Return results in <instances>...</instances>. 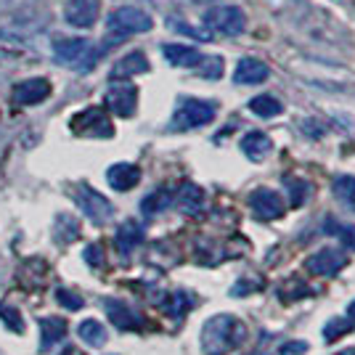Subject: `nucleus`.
Masks as SVG:
<instances>
[{
    "label": "nucleus",
    "instance_id": "1",
    "mask_svg": "<svg viewBox=\"0 0 355 355\" xmlns=\"http://www.w3.org/2000/svg\"><path fill=\"white\" fill-rule=\"evenodd\" d=\"M241 340H244V324L228 313L209 318L202 329V347L207 355H228L241 345Z\"/></svg>",
    "mask_w": 355,
    "mask_h": 355
},
{
    "label": "nucleus",
    "instance_id": "2",
    "mask_svg": "<svg viewBox=\"0 0 355 355\" xmlns=\"http://www.w3.org/2000/svg\"><path fill=\"white\" fill-rule=\"evenodd\" d=\"M101 56H104V48L83 37H64L53 43V59L74 72H90Z\"/></svg>",
    "mask_w": 355,
    "mask_h": 355
},
{
    "label": "nucleus",
    "instance_id": "3",
    "mask_svg": "<svg viewBox=\"0 0 355 355\" xmlns=\"http://www.w3.org/2000/svg\"><path fill=\"white\" fill-rule=\"evenodd\" d=\"M154 27V19L144 11V8H135V6H122L114 8L109 19H106V30L114 37H128V35H141Z\"/></svg>",
    "mask_w": 355,
    "mask_h": 355
},
{
    "label": "nucleus",
    "instance_id": "4",
    "mask_svg": "<svg viewBox=\"0 0 355 355\" xmlns=\"http://www.w3.org/2000/svg\"><path fill=\"white\" fill-rule=\"evenodd\" d=\"M215 104L209 101H199V98H183L178 104L173 122H170V130H193V128H202L209 125L215 119Z\"/></svg>",
    "mask_w": 355,
    "mask_h": 355
},
{
    "label": "nucleus",
    "instance_id": "5",
    "mask_svg": "<svg viewBox=\"0 0 355 355\" xmlns=\"http://www.w3.org/2000/svg\"><path fill=\"white\" fill-rule=\"evenodd\" d=\"M69 128H72V133L88 135V138H112L114 135V128H112V122L101 106H88V109L77 112L69 122Z\"/></svg>",
    "mask_w": 355,
    "mask_h": 355
},
{
    "label": "nucleus",
    "instance_id": "6",
    "mask_svg": "<svg viewBox=\"0 0 355 355\" xmlns=\"http://www.w3.org/2000/svg\"><path fill=\"white\" fill-rule=\"evenodd\" d=\"M74 202H77V207L85 212V218L93 220L96 225H104V223L112 220V215H114L112 202H109L106 196H101L96 189H90V186H77V189H74Z\"/></svg>",
    "mask_w": 355,
    "mask_h": 355
},
{
    "label": "nucleus",
    "instance_id": "7",
    "mask_svg": "<svg viewBox=\"0 0 355 355\" xmlns=\"http://www.w3.org/2000/svg\"><path fill=\"white\" fill-rule=\"evenodd\" d=\"M205 24L220 35H239L247 27V16L239 6H212L205 14Z\"/></svg>",
    "mask_w": 355,
    "mask_h": 355
},
{
    "label": "nucleus",
    "instance_id": "8",
    "mask_svg": "<svg viewBox=\"0 0 355 355\" xmlns=\"http://www.w3.org/2000/svg\"><path fill=\"white\" fill-rule=\"evenodd\" d=\"M104 104L117 117H133L135 106H138V88L130 85V83L114 80V85H109V90H106Z\"/></svg>",
    "mask_w": 355,
    "mask_h": 355
},
{
    "label": "nucleus",
    "instance_id": "9",
    "mask_svg": "<svg viewBox=\"0 0 355 355\" xmlns=\"http://www.w3.org/2000/svg\"><path fill=\"white\" fill-rule=\"evenodd\" d=\"M101 14V0H67L64 19L74 30H90Z\"/></svg>",
    "mask_w": 355,
    "mask_h": 355
},
{
    "label": "nucleus",
    "instance_id": "10",
    "mask_svg": "<svg viewBox=\"0 0 355 355\" xmlns=\"http://www.w3.org/2000/svg\"><path fill=\"white\" fill-rule=\"evenodd\" d=\"M250 207L254 218H260V220H279L286 205H284L282 193H276L273 189H257L250 196Z\"/></svg>",
    "mask_w": 355,
    "mask_h": 355
},
{
    "label": "nucleus",
    "instance_id": "11",
    "mask_svg": "<svg viewBox=\"0 0 355 355\" xmlns=\"http://www.w3.org/2000/svg\"><path fill=\"white\" fill-rule=\"evenodd\" d=\"M347 263V254L337 247H324V250H318L315 254L308 257V270H311L313 276H334V273H340L342 268Z\"/></svg>",
    "mask_w": 355,
    "mask_h": 355
},
{
    "label": "nucleus",
    "instance_id": "12",
    "mask_svg": "<svg viewBox=\"0 0 355 355\" xmlns=\"http://www.w3.org/2000/svg\"><path fill=\"white\" fill-rule=\"evenodd\" d=\"M48 96H51V83H48L45 77H32V80H24V83L14 85V93H11V98H14L16 106L43 104Z\"/></svg>",
    "mask_w": 355,
    "mask_h": 355
},
{
    "label": "nucleus",
    "instance_id": "13",
    "mask_svg": "<svg viewBox=\"0 0 355 355\" xmlns=\"http://www.w3.org/2000/svg\"><path fill=\"white\" fill-rule=\"evenodd\" d=\"M104 311L109 315V321L117 329H122V331H135V329L144 326V318L133 308H128L125 302H119V300H104Z\"/></svg>",
    "mask_w": 355,
    "mask_h": 355
},
{
    "label": "nucleus",
    "instance_id": "14",
    "mask_svg": "<svg viewBox=\"0 0 355 355\" xmlns=\"http://www.w3.org/2000/svg\"><path fill=\"white\" fill-rule=\"evenodd\" d=\"M141 244H144V225L135 220L122 223L117 228V236H114V247H117L119 257H130Z\"/></svg>",
    "mask_w": 355,
    "mask_h": 355
},
{
    "label": "nucleus",
    "instance_id": "15",
    "mask_svg": "<svg viewBox=\"0 0 355 355\" xmlns=\"http://www.w3.org/2000/svg\"><path fill=\"white\" fill-rule=\"evenodd\" d=\"M106 180H109V186L114 191H130V189L138 186V180H141V170L135 164H128V162L112 164L106 170Z\"/></svg>",
    "mask_w": 355,
    "mask_h": 355
},
{
    "label": "nucleus",
    "instance_id": "16",
    "mask_svg": "<svg viewBox=\"0 0 355 355\" xmlns=\"http://www.w3.org/2000/svg\"><path fill=\"white\" fill-rule=\"evenodd\" d=\"M268 74H270V69L260 59H241L236 64V72H234V83L236 85H260L268 80Z\"/></svg>",
    "mask_w": 355,
    "mask_h": 355
},
{
    "label": "nucleus",
    "instance_id": "17",
    "mask_svg": "<svg viewBox=\"0 0 355 355\" xmlns=\"http://www.w3.org/2000/svg\"><path fill=\"white\" fill-rule=\"evenodd\" d=\"M162 53L173 67H180V69H196L199 61L205 59L196 48H191V45H180V43H167L162 48Z\"/></svg>",
    "mask_w": 355,
    "mask_h": 355
},
{
    "label": "nucleus",
    "instance_id": "18",
    "mask_svg": "<svg viewBox=\"0 0 355 355\" xmlns=\"http://www.w3.org/2000/svg\"><path fill=\"white\" fill-rule=\"evenodd\" d=\"M144 72H148V59L141 51H133V53L122 56V59L112 67L109 77H112V80H128V77H135V74H144Z\"/></svg>",
    "mask_w": 355,
    "mask_h": 355
},
{
    "label": "nucleus",
    "instance_id": "19",
    "mask_svg": "<svg viewBox=\"0 0 355 355\" xmlns=\"http://www.w3.org/2000/svg\"><path fill=\"white\" fill-rule=\"evenodd\" d=\"M175 205L186 215H199L205 209V191L196 183H183L175 196Z\"/></svg>",
    "mask_w": 355,
    "mask_h": 355
},
{
    "label": "nucleus",
    "instance_id": "20",
    "mask_svg": "<svg viewBox=\"0 0 355 355\" xmlns=\"http://www.w3.org/2000/svg\"><path fill=\"white\" fill-rule=\"evenodd\" d=\"M64 337H67V324L61 318H56V315L40 318V350L43 353H48L53 345H59Z\"/></svg>",
    "mask_w": 355,
    "mask_h": 355
},
{
    "label": "nucleus",
    "instance_id": "21",
    "mask_svg": "<svg viewBox=\"0 0 355 355\" xmlns=\"http://www.w3.org/2000/svg\"><path fill=\"white\" fill-rule=\"evenodd\" d=\"M241 151L250 157L252 162H260L273 151V141H270V135L254 130V133H247L241 138Z\"/></svg>",
    "mask_w": 355,
    "mask_h": 355
},
{
    "label": "nucleus",
    "instance_id": "22",
    "mask_svg": "<svg viewBox=\"0 0 355 355\" xmlns=\"http://www.w3.org/2000/svg\"><path fill=\"white\" fill-rule=\"evenodd\" d=\"M173 205V191L170 189H157V191H151L141 202V212L146 215V218H154V215H159L164 209Z\"/></svg>",
    "mask_w": 355,
    "mask_h": 355
},
{
    "label": "nucleus",
    "instance_id": "23",
    "mask_svg": "<svg viewBox=\"0 0 355 355\" xmlns=\"http://www.w3.org/2000/svg\"><path fill=\"white\" fill-rule=\"evenodd\" d=\"M250 112L263 119H270V117H279V114H282L284 104L279 101V98H273V96L263 93V96H254V98L250 101Z\"/></svg>",
    "mask_w": 355,
    "mask_h": 355
},
{
    "label": "nucleus",
    "instance_id": "24",
    "mask_svg": "<svg viewBox=\"0 0 355 355\" xmlns=\"http://www.w3.org/2000/svg\"><path fill=\"white\" fill-rule=\"evenodd\" d=\"M77 334H80V340L90 345V347H101L106 345V326H101L96 318H88V321H83V324L77 326Z\"/></svg>",
    "mask_w": 355,
    "mask_h": 355
},
{
    "label": "nucleus",
    "instance_id": "25",
    "mask_svg": "<svg viewBox=\"0 0 355 355\" xmlns=\"http://www.w3.org/2000/svg\"><path fill=\"white\" fill-rule=\"evenodd\" d=\"M80 234V225L74 220L72 215H59L56 218V225H53V239L56 244H72L74 239Z\"/></svg>",
    "mask_w": 355,
    "mask_h": 355
},
{
    "label": "nucleus",
    "instance_id": "26",
    "mask_svg": "<svg viewBox=\"0 0 355 355\" xmlns=\"http://www.w3.org/2000/svg\"><path fill=\"white\" fill-rule=\"evenodd\" d=\"M284 186H286L289 199H292L295 207H302L313 193V186L308 183V180H302V178H284Z\"/></svg>",
    "mask_w": 355,
    "mask_h": 355
},
{
    "label": "nucleus",
    "instance_id": "27",
    "mask_svg": "<svg viewBox=\"0 0 355 355\" xmlns=\"http://www.w3.org/2000/svg\"><path fill=\"white\" fill-rule=\"evenodd\" d=\"M334 196L340 199V205L355 212V178L353 175H340L334 180Z\"/></svg>",
    "mask_w": 355,
    "mask_h": 355
},
{
    "label": "nucleus",
    "instance_id": "28",
    "mask_svg": "<svg viewBox=\"0 0 355 355\" xmlns=\"http://www.w3.org/2000/svg\"><path fill=\"white\" fill-rule=\"evenodd\" d=\"M162 308L173 318H183L186 313L191 311V297L186 295V292H173V295L167 297V305H162Z\"/></svg>",
    "mask_w": 355,
    "mask_h": 355
},
{
    "label": "nucleus",
    "instance_id": "29",
    "mask_svg": "<svg viewBox=\"0 0 355 355\" xmlns=\"http://www.w3.org/2000/svg\"><path fill=\"white\" fill-rule=\"evenodd\" d=\"M324 231L329 234V236H340L345 244H350V250H355V228H347V225L337 223L334 218H326Z\"/></svg>",
    "mask_w": 355,
    "mask_h": 355
},
{
    "label": "nucleus",
    "instance_id": "30",
    "mask_svg": "<svg viewBox=\"0 0 355 355\" xmlns=\"http://www.w3.org/2000/svg\"><path fill=\"white\" fill-rule=\"evenodd\" d=\"M350 329H353V321H350V318H331V321L324 326V340L337 342L340 337H345Z\"/></svg>",
    "mask_w": 355,
    "mask_h": 355
},
{
    "label": "nucleus",
    "instance_id": "31",
    "mask_svg": "<svg viewBox=\"0 0 355 355\" xmlns=\"http://www.w3.org/2000/svg\"><path fill=\"white\" fill-rule=\"evenodd\" d=\"M0 318H3L6 326H8L11 331H16V334L24 331V318H21V313L16 311V308H11V305H3V302H0Z\"/></svg>",
    "mask_w": 355,
    "mask_h": 355
},
{
    "label": "nucleus",
    "instance_id": "32",
    "mask_svg": "<svg viewBox=\"0 0 355 355\" xmlns=\"http://www.w3.org/2000/svg\"><path fill=\"white\" fill-rule=\"evenodd\" d=\"M196 69L202 77H223V59L220 56H207V59L199 61Z\"/></svg>",
    "mask_w": 355,
    "mask_h": 355
},
{
    "label": "nucleus",
    "instance_id": "33",
    "mask_svg": "<svg viewBox=\"0 0 355 355\" xmlns=\"http://www.w3.org/2000/svg\"><path fill=\"white\" fill-rule=\"evenodd\" d=\"M170 27H173L175 32H183V35H189V37H193V40H205V43L209 40V32L207 30H196V27H189V24H183V21H170Z\"/></svg>",
    "mask_w": 355,
    "mask_h": 355
},
{
    "label": "nucleus",
    "instance_id": "34",
    "mask_svg": "<svg viewBox=\"0 0 355 355\" xmlns=\"http://www.w3.org/2000/svg\"><path fill=\"white\" fill-rule=\"evenodd\" d=\"M56 297H59L61 305H67L69 311H80V308L85 305V302H83V297L74 295V292H69V289H59V292H56Z\"/></svg>",
    "mask_w": 355,
    "mask_h": 355
},
{
    "label": "nucleus",
    "instance_id": "35",
    "mask_svg": "<svg viewBox=\"0 0 355 355\" xmlns=\"http://www.w3.org/2000/svg\"><path fill=\"white\" fill-rule=\"evenodd\" d=\"M83 257H85V263L90 268H98L104 263V250H101V244H88L85 252H83Z\"/></svg>",
    "mask_w": 355,
    "mask_h": 355
},
{
    "label": "nucleus",
    "instance_id": "36",
    "mask_svg": "<svg viewBox=\"0 0 355 355\" xmlns=\"http://www.w3.org/2000/svg\"><path fill=\"white\" fill-rule=\"evenodd\" d=\"M308 353V342L302 340H292L279 347V355H305Z\"/></svg>",
    "mask_w": 355,
    "mask_h": 355
},
{
    "label": "nucleus",
    "instance_id": "37",
    "mask_svg": "<svg viewBox=\"0 0 355 355\" xmlns=\"http://www.w3.org/2000/svg\"><path fill=\"white\" fill-rule=\"evenodd\" d=\"M21 0H0V14H6V11H11V8H16Z\"/></svg>",
    "mask_w": 355,
    "mask_h": 355
},
{
    "label": "nucleus",
    "instance_id": "38",
    "mask_svg": "<svg viewBox=\"0 0 355 355\" xmlns=\"http://www.w3.org/2000/svg\"><path fill=\"white\" fill-rule=\"evenodd\" d=\"M347 318H350V321H355V300L347 305Z\"/></svg>",
    "mask_w": 355,
    "mask_h": 355
},
{
    "label": "nucleus",
    "instance_id": "39",
    "mask_svg": "<svg viewBox=\"0 0 355 355\" xmlns=\"http://www.w3.org/2000/svg\"><path fill=\"white\" fill-rule=\"evenodd\" d=\"M340 355H355V347L353 350H345V353H340Z\"/></svg>",
    "mask_w": 355,
    "mask_h": 355
},
{
    "label": "nucleus",
    "instance_id": "40",
    "mask_svg": "<svg viewBox=\"0 0 355 355\" xmlns=\"http://www.w3.org/2000/svg\"><path fill=\"white\" fill-rule=\"evenodd\" d=\"M64 355H74V353H72V350H67V353H64Z\"/></svg>",
    "mask_w": 355,
    "mask_h": 355
},
{
    "label": "nucleus",
    "instance_id": "41",
    "mask_svg": "<svg viewBox=\"0 0 355 355\" xmlns=\"http://www.w3.org/2000/svg\"><path fill=\"white\" fill-rule=\"evenodd\" d=\"M252 355H266V353H252Z\"/></svg>",
    "mask_w": 355,
    "mask_h": 355
}]
</instances>
